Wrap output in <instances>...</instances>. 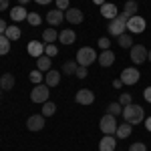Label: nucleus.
Wrapping results in <instances>:
<instances>
[{
    "label": "nucleus",
    "instance_id": "obj_1",
    "mask_svg": "<svg viewBox=\"0 0 151 151\" xmlns=\"http://www.w3.org/2000/svg\"><path fill=\"white\" fill-rule=\"evenodd\" d=\"M123 119L127 121L129 125H137L141 121H145V113H143V107L139 105H127V107H123Z\"/></svg>",
    "mask_w": 151,
    "mask_h": 151
},
{
    "label": "nucleus",
    "instance_id": "obj_2",
    "mask_svg": "<svg viewBox=\"0 0 151 151\" xmlns=\"http://www.w3.org/2000/svg\"><path fill=\"white\" fill-rule=\"evenodd\" d=\"M129 18H131V16H127L125 12H121V14H117L113 20H109V26H107L109 35L111 36H121L127 30V20Z\"/></svg>",
    "mask_w": 151,
    "mask_h": 151
},
{
    "label": "nucleus",
    "instance_id": "obj_3",
    "mask_svg": "<svg viewBox=\"0 0 151 151\" xmlns=\"http://www.w3.org/2000/svg\"><path fill=\"white\" fill-rule=\"evenodd\" d=\"M48 95H50V87L48 85H35V89L30 91V101L32 103H47Z\"/></svg>",
    "mask_w": 151,
    "mask_h": 151
},
{
    "label": "nucleus",
    "instance_id": "obj_4",
    "mask_svg": "<svg viewBox=\"0 0 151 151\" xmlns=\"http://www.w3.org/2000/svg\"><path fill=\"white\" fill-rule=\"evenodd\" d=\"M97 52H95L93 48L85 47V48H79V52H77V63L81 65V67H91L95 60H97Z\"/></svg>",
    "mask_w": 151,
    "mask_h": 151
},
{
    "label": "nucleus",
    "instance_id": "obj_5",
    "mask_svg": "<svg viewBox=\"0 0 151 151\" xmlns=\"http://www.w3.org/2000/svg\"><path fill=\"white\" fill-rule=\"evenodd\" d=\"M99 127H101V131H103L105 135H115L117 131V119L113 115H103L101 117V123H99Z\"/></svg>",
    "mask_w": 151,
    "mask_h": 151
},
{
    "label": "nucleus",
    "instance_id": "obj_6",
    "mask_svg": "<svg viewBox=\"0 0 151 151\" xmlns=\"http://www.w3.org/2000/svg\"><path fill=\"white\" fill-rule=\"evenodd\" d=\"M141 79L139 70L135 69V67H127V69H123V73H121V81H123V85H137Z\"/></svg>",
    "mask_w": 151,
    "mask_h": 151
},
{
    "label": "nucleus",
    "instance_id": "obj_7",
    "mask_svg": "<svg viewBox=\"0 0 151 151\" xmlns=\"http://www.w3.org/2000/svg\"><path fill=\"white\" fill-rule=\"evenodd\" d=\"M127 30L131 35H141L143 30H145V18H141V16H131L127 20Z\"/></svg>",
    "mask_w": 151,
    "mask_h": 151
},
{
    "label": "nucleus",
    "instance_id": "obj_8",
    "mask_svg": "<svg viewBox=\"0 0 151 151\" xmlns=\"http://www.w3.org/2000/svg\"><path fill=\"white\" fill-rule=\"evenodd\" d=\"M147 48L143 47V45H133L131 47V60L135 63V65H143L145 60H147Z\"/></svg>",
    "mask_w": 151,
    "mask_h": 151
},
{
    "label": "nucleus",
    "instance_id": "obj_9",
    "mask_svg": "<svg viewBox=\"0 0 151 151\" xmlns=\"http://www.w3.org/2000/svg\"><path fill=\"white\" fill-rule=\"evenodd\" d=\"M45 115L40 113V115H30L28 117V121H26V127L30 129V131H40V129H45Z\"/></svg>",
    "mask_w": 151,
    "mask_h": 151
},
{
    "label": "nucleus",
    "instance_id": "obj_10",
    "mask_svg": "<svg viewBox=\"0 0 151 151\" xmlns=\"http://www.w3.org/2000/svg\"><path fill=\"white\" fill-rule=\"evenodd\" d=\"M75 101H77L79 105H93L95 93H93V91H89V89H81L79 93L75 95Z\"/></svg>",
    "mask_w": 151,
    "mask_h": 151
},
{
    "label": "nucleus",
    "instance_id": "obj_11",
    "mask_svg": "<svg viewBox=\"0 0 151 151\" xmlns=\"http://www.w3.org/2000/svg\"><path fill=\"white\" fill-rule=\"evenodd\" d=\"M65 18H67V20H69L70 24H81L83 22V12L79 10V8H67V10H65Z\"/></svg>",
    "mask_w": 151,
    "mask_h": 151
},
{
    "label": "nucleus",
    "instance_id": "obj_12",
    "mask_svg": "<svg viewBox=\"0 0 151 151\" xmlns=\"http://www.w3.org/2000/svg\"><path fill=\"white\" fill-rule=\"evenodd\" d=\"M47 20H48V24H50V26H58V24L65 20V12L58 10V8H55V10L47 12Z\"/></svg>",
    "mask_w": 151,
    "mask_h": 151
},
{
    "label": "nucleus",
    "instance_id": "obj_13",
    "mask_svg": "<svg viewBox=\"0 0 151 151\" xmlns=\"http://www.w3.org/2000/svg\"><path fill=\"white\" fill-rule=\"evenodd\" d=\"M115 145H117V139L113 135H105L103 139L99 141V151H115Z\"/></svg>",
    "mask_w": 151,
    "mask_h": 151
},
{
    "label": "nucleus",
    "instance_id": "obj_14",
    "mask_svg": "<svg viewBox=\"0 0 151 151\" xmlns=\"http://www.w3.org/2000/svg\"><path fill=\"white\" fill-rule=\"evenodd\" d=\"M28 55L35 57V58L42 57V55H45V45L38 42V40H30V42H28Z\"/></svg>",
    "mask_w": 151,
    "mask_h": 151
},
{
    "label": "nucleus",
    "instance_id": "obj_15",
    "mask_svg": "<svg viewBox=\"0 0 151 151\" xmlns=\"http://www.w3.org/2000/svg\"><path fill=\"white\" fill-rule=\"evenodd\" d=\"M101 14H103V18H107V20H113L117 14H119V10H117L115 4H111V2H105L103 6H101Z\"/></svg>",
    "mask_w": 151,
    "mask_h": 151
},
{
    "label": "nucleus",
    "instance_id": "obj_16",
    "mask_svg": "<svg viewBox=\"0 0 151 151\" xmlns=\"http://www.w3.org/2000/svg\"><path fill=\"white\" fill-rule=\"evenodd\" d=\"M97 60H99V65H101V67H111V65L115 63V52H113L111 48H109V50H103V52L99 55Z\"/></svg>",
    "mask_w": 151,
    "mask_h": 151
},
{
    "label": "nucleus",
    "instance_id": "obj_17",
    "mask_svg": "<svg viewBox=\"0 0 151 151\" xmlns=\"http://www.w3.org/2000/svg\"><path fill=\"white\" fill-rule=\"evenodd\" d=\"M58 40H60L63 45H73V42L77 40V35H75L73 28H65L63 32H58Z\"/></svg>",
    "mask_w": 151,
    "mask_h": 151
},
{
    "label": "nucleus",
    "instance_id": "obj_18",
    "mask_svg": "<svg viewBox=\"0 0 151 151\" xmlns=\"http://www.w3.org/2000/svg\"><path fill=\"white\" fill-rule=\"evenodd\" d=\"M26 16H28V10H26L24 6H20V4L14 6V8L10 10V18L14 20V22H18V20H26Z\"/></svg>",
    "mask_w": 151,
    "mask_h": 151
},
{
    "label": "nucleus",
    "instance_id": "obj_19",
    "mask_svg": "<svg viewBox=\"0 0 151 151\" xmlns=\"http://www.w3.org/2000/svg\"><path fill=\"white\" fill-rule=\"evenodd\" d=\"M45 81H47V85L48 87H57L58 83H60V73L58 70H48L47 73V77H45Z\"/></svg>",
    "mask_w": 151,
    "mask_h": 151
},
{
    "label": "nucleus",
    "instance_id": "obj_20",
    "mask_svg": "<svg viewBox=\"0 0 151 151\" xmlns=\"http://www.w3.org/2000/svg\"><path fill=\"white\" fill-rule=\"evenodd\" d=\"M115 135L119 137V139H127L129 135H131V125H129L127 121H125V123H121V125H117Z\"/></svg>",
    "mask_w": 151,
    "mask_h": 151
},
{
    "label": "nucleus",
    "instance_id": "obj_21",
    "mask_svg": "<svg viewBox=\"0 0 151 151\" xmlns=\"http://www.w3.org/2000/svg\"><path fill=\"white\" fill-rule=\"evenodd\" d=\"M0 87H2L4 91H10L12 87H14V77H12L10 73H4V75L0 77Z\"/></svg>",
    "mask_w": 151,
    "mask_h": 151
},
{
    "label": "nucleus",
    "instance_id": "obj_22",
    "mask_svg": "<svg viewBox=\"0 0 151 151\" xmlns=\"http://www.w3.org/2000/svg\"><path fill=\"white\" fill-rule=\"evenodd\" d=\"M36 67H38V70H50V57H47V55H42V57H38L36 58Z\"/></svg>",
    "mask_w": 151,
    "mask_h": 151
},
{
    "label": "nucleus",
    "instance_id": "obj_23",
    "mask_svg": "<svg viewBox=\"0 0 151 151\" xmlns=\"http://www.w3.org/2000/svg\"><path fill=\"white\" fill-rule=\"evenodd\" d=\"M77 69H79V63L77 60H67L65 65H63V75H75L77 73Z\"/></svg>",
    "mask_w": 151,
    "mask_h": 151
},
{
    "label": "nucleus",
    "instance_id": "obj_24",
    "mask_svg": "<svg viewBox=\"0 0 151 151\" xmlns=\"http://www.w3.org/2000/svg\"><path fill=\"white\" fill-rule=\"evenodd\" d=\"M58 38V32L55 30V28H47L45 32H42V40L45 42H48V45H55V40Z\"/></svg>",
    "mask_w": 151,
    "mask_h": 151
},
{
    "label": "nucleus",
    "instance_id": "obj_25",
    "mask_svg": "<svg viewBox=\"0 0 151 151\" xmlns=\"http://www.w3.org/2000/svg\"><path fill=\"white\" fill-rule=\"evenodd\" d=\"M4 35H6V38H8V40H18V38H20V28L12 24V26H8V28H6V32H4Z\"/></svg>",
    "mask_w": 151,
    "mask_h": 151
},
{
    "label": "nucleus",
    "instance_id": "obj_26",
    "mask_svg": "<svg viewBox=\"0 0 151 151\" xmlns=\"http://www.w3.org/2000/svg\"><path fill=\"white\" fill-rule=\"evenodd\" d=\"M10 42L12 40H8L6 35H0V55H8L10 52Z\"/></svg>",
    "mask_w": 151,
    "mask_h": 151
},
{
    "label": "nucleus",
    "instance_id": "obj_27",
    "mask_svg": "<svg viewBox=\"0 0 151 151\" xmlns=\"http://www.w3.org/2000/svg\"><path fill=\"white\" fill-rule=\"evenodd\" d=\"M26 22L30 24V26H40L42 18H40V14H38V12H28V16H26Z\"/></svg>",
    "mask_w": 151,
    "mask_h": 151
},
{
    "label": "nucleus",
    "instance_id": "obj_28",
    "mask_svg": "<svg viewBox=\"0 0 151 151\" xmlns=\"http://www.w3.org/2000/svg\"><path fill=\"white\" fill-rule=\"evenodd\" d=\"M123 12H125L127 16H135V12H137V2H135V0H127Z\"/></svg>",
    "mask_w": 151,
    "mask_h": 151
},
{
    "label": "nucleus",
    "instance_id": "obj_29",
    "mask_svg": "<svg viewBox=\"0 0 151 151\" xmlns=\"http://www.w3.org/2000/svg\"><path fill=\"white\" fill-rule=\"evenodd\" d=\"M117 38H119V47H123V48H131L133 47V38H131V35H125V32H123V35L117 36Z\"/></svg>",
    "mask_w": 151,
    "mask_h": 151
},
{
    "label": "nucleus",
    "instance_id": "obj_30",
    "mask_svg": "<svg viewBox=\"0 0 151 151\" xmlns=\"http://www.w3.org/2000/svg\"><path fill=\"white\" fill-rule=\"evenodd\" d=\"M55 111H57V105H55V103H50V101L42 103V115H45V117L55 115Z\"/></svg>",
    "mask_w": 151,
    "mask_h": 151
},
{
    "label": "nucleus",
    "instance_id": "obj_31",
    "mask_svg": "<svg viewBox=\"0 0 151 151\" xmlns=\"http://www.w3.org/2000/svg\"><path fill=\"white\" fill-rule=\"evenodd\" d=\"M107 113L113 115V117H117L119 113H123V107H121L119 103H109V105H107Z\"/></svg>",
    "mask_w": 151,
    "mask_h": 151
},
{
    "label": "nucleus",
    "instance_id": "obj_32",
    "mask_svg": "<svg viewBox=\"0 0 151 151\" xmlns=\"http://www.w3.org/2000/svg\"><path fill=\"white\" fill-rule=\"evenodd\" d=\"M28 77H30V81L35 83V85H40V83H42V79H45V77H42V70H38V69H35L30 75H28Z\"/></svg>",
    "mask_w": 151,
    "mask_h": 151
},
{
    "label": "nucleus",
    "instance_id": "obj_33",
    "mask_svg": "<svg viewBox=\"0 0 151 151\" xmlns=\"http://www.w3.org/2000/svg\"><path fill=\"white\" fill-rule=\"evenodd\" d=\"M45 55H47V57H57L58 55V48L55 47V45H45Z\"/></svg>",
    "mask_w": 151,
    "mask_h": 151
},
{
    "label": "nucleus",
    "instance_id": "obj_34",
    "mask_svg": "<svg viewBox=\"0 0 151 151\" xmlns=\"http://www.w3.org/2000/svg\"><path fill=\"white\" fill-rule=\"evenodd\" d=\"M131 103H133V101H131V95L129 93H123L119 97V105H121V107H127V105H131Z\"/></svg>",
    "mask_w": 151,
    "mask_h": 151
},
{
    "label": "nucleus",
    "instance_id": "obj_35",
    "mask_svg": "<svg viewBox=\"0 0 151 151\" xmlns=\"http://www.w3.org/2000/svg\"><path fill=\"white\" fill-rule=\"evenodd\" d=\"M99 47H101V50H109V47H111V40L107 38V36H101L99 38V42H97Z\"/></svg>",
    "mask_w": 151,
    "mask_h": 151
},
{
    "label": "nucleus",
    "instance_id": "obj_36",
    "mask_svg": "<svg viewBox=\"0 0 151 151\" xmlns=\"http://www.w3.org/2000/svg\"><path fill=\"white\" fill-rule=\"evenodd\" d=\"M87 69H89V67H81V65H79V69H77V73H75V77H77V79H85V77H87Z\"/></svg>",
    "mask_w": 151,
    "mask_h": 151
},
{
    "label": "nucleus",
    "instance_id": "obj_37",
    "mask_svg": "<svg viewBox=\"0 0 151 151\" xmlns=\"http://www.w3.org/2000/svg\"><path fill=\"white\" fill-rule=\"evenodd\" d=\"M55 4H57L58 10H63V12L69 8V0H55Z\"/></svg>",
    "mask_w": 151,
    "mask_h": 151
},
{
    "label": "nucleus",
    "instance_id": "obj_38",
    "mask_svg": "<svg viewBox=\"0 0 151 151\" xmlns=\"http://www.w3.org/2000/svg\"><path fill=\"white\" fill-rule=\"evenodd\" d=\"M129 151H147V147H145V143H133L131 147H129Z\"/></svg>",
    "mask_w": 151,
    "mask_h": 151
},
{
    "label": "nucleus",
    "instance_id": "obj_39",
    "mask_svg": "<svg viewBox=\"0 0 151 151\" xmlns=\"http://www.w3.org/2000/svg\"><path fill=\"white\" fill-rule=\"evenodd\" d=\"M143 97H145V101H147V103H151V87H147V89L143 91Z\"/></svg>",
    "mask_w": 151,
    "mask_h": 151
},
{
    "label": "nucleus",
    "instance_id": "obj_40",
    "mask_svg": "<svg viewBox=\"0 0 151 151\" xmlns=\"http://www.w3.org/2000/svg\"><path fill=\"white\" fill-rule=\"evenodd\" d=\"M6 28H8V24L4 22V20H0V35H4V32H6Z\"/></svg>",
    "mask_w": 151,
    "mask_h": 151
},
{
    "label": "nucleus",
    "instance_id": "obj_41",
    "mask_svg": "<svg viewBox=\"0 0 151 151\" xmlns=\"http://www.w3.org/2000/svg\"><path fill=\"white\" fill-rule=\"evenodd\" d=\"M8 8V0H0V12Z\"/></svg>",
    "mask_w": 151,
    "mask_h": 151
},
{
    "label": "nucleus",
    "instance_id": "obj_42",
    "mask_svg": "<svg viewBox=\"0 0 151 151\" xmlns=\"http://www.w3.org/2000/svg\"><path fill=\"white\" fill-rule=\"evenodd\" d=\"M121 85H123V81H121V79H117V81H113V87H115V89H121Z\"/></svg>",
    "mask_w": 151,
    "mask_h": 151
},
{
    "label": "nucleus",
    "instance_id": "obj_43",
    "mask_svg": "<svg viewBox=\"0 0 151 151\" xmlns=\"http://www.w3.org/2000/svg\"><path fill=\"white\" fill-rule=\"evenodd\" d=\"M145 129H147V131H151V117H147V119H145Z\"/></svg>",
    "mask_w": 151,
    "mask_h": 151
},
{
    "label": "nucleus",
    "instance_id": "obj_44",
    "mask_svg": "<svg viewBox=\"0 0 151 151\" xmlns=\"http://www.w3.org/2000/svg\"><path fill=\"white\" fill-rule=\"evenodd\" d=\"M36 4H50V2H52V0H35Z\"/></svg>",
    "mask_w": 151,
    "mask_h": 151
},
{
    "label": "nucleus",
    "instance_id": "obj_45",
    "mask_svg": "<svg viewBox=\"0 0 151 151\" xmlns=\"http://www.w3.org/2000/svg\"><path fill=\"white\" fill-rule=\"evenodd\" d=\"M93 2H95V4H101V6L105 4V0H93Z\"/></svg>",
    "mask_w": 151,
    "mask_h": 151
},
{
    "label": "nucleus",
    "instance_id": "obj_46",
    "mask_svg": "<svg viewBox=\"0 0 151 151\" xmlns=\"http://www.w3.org/2000/svg\"><path fill=\"white\" fill-rule=\"evenodd\" d=\"M26 2H30V0H18V4H20V6H24Z\"/></svg>",
    "mask_w": 151,
    "mask_h": 151
},
{
    "label": "nucleus",
    "instance_id": "obj_47",
    "mask_svg": "<svg viewBox=\"0 0 151 151\" xmlns=\"http://www.w3.org/2000/svg\"><path fill=\"white\" fill-rule=\"evenodd\" d=\"M147 58H149V60H151V50H149V52H147Z\"/></svg>",
    "mask_w": 151,
    "mask_h": 151
},
{
    "label": "nucleus",
    "instance_id": "obj_48",
    "mask_svg": "<svg viewBox=\"0 0 151 151\" xmlns=\"http://www.w3.org/2000/svg\"><path fill=\"white\" fill-rule=\"evenodd\" d=\"M0 91H2V87H0Z\"/></svg>",
    "mask_w": 151,
    "mask_h": 151
}]
</instances>
